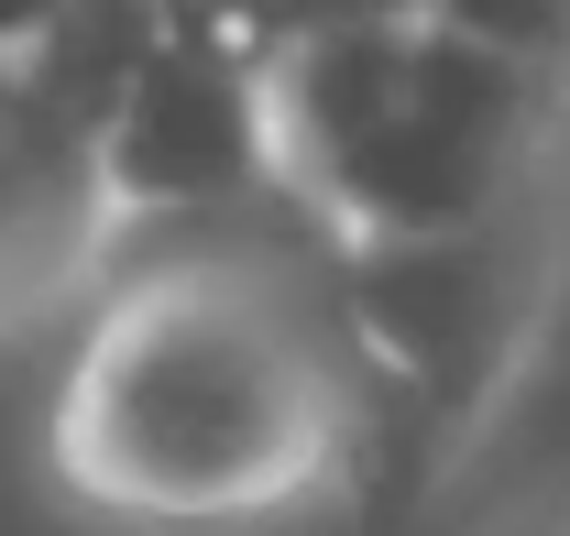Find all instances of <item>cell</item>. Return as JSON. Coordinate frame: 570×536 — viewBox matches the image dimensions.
Listing matches in <instances>:
<instances>
[{"label":"cell","instance_id":"cell-5","mask_svg":"<svg viewBox=\"0 0 570 536\" xmlns=\"http://www.w3.org/2000/svg\"><path fill=\"white\" fill-rule=\"evenodd\" d=\"M472 536H570V526H560V504H549V493H527V504H504V515H483Z\"/></svg>","mask_w":570,"mask_h":536},{"label":"cell","instance_id":"cell-6","mask_svg":"<svg viewBox=\"0 0 570 536\" xmlns=\"http://www.w3.org/2000/svg\"><path fill=\"white\" fill-rule=\"evenodd\" d=\"M56 11H67V0H0V44H33Z\"/></svg>","mask_w":570,"mask_h":536},{"label":"cell","instance_id":"cell-8","mask_svg":"<svg viewBox=\"0 0 570 536\" xmlns=\"http://www.w3.org/2000/svg\"><path fill=\"white\" fill-rule=\"evenodd\" d=\"M549 504H560V526H570V482H549Z\"/></svg>","mask_w":570,"mask_h":536},{"label":"cell","instance_id":"cell-3","mask_svg":"<svg viewBox=\"0 0 570 536\" xmlns=\"http://www.w3.org/2000/svg\"><path fill=\"white\" fill-rule=\"evenodd\" d=\"M318 252H330V307L362 361V460L406 449L417 470H439L527 384L538 339L560 318L570 176L439 241H318Z\"/></svg>","mask_w":570,"mask_h":536},{"label":"cell","instance_id":"cell-7","mask_svg":"<svg viewBox=\"0 0 570 536\" xmlns=\"http://www.w3.org/2000/svg\"><path fill=\"white\" fill-rule=\"evenodd\" d=\"M11 110H22V88H11V44H0V132H11Z\"/></svg>","mask_w":570,"mask_h":536},{"label":"cell","instance_id":"cell-2","mask_svg":"<svg viewBox=\"0 0 570 536\" xmlns=\"http://www.w3.org/2000/svg\"><path fill=\"white\" fill-rule=\"evenodd\" d=\"M275 142L318 241H439L570 176V88L406 0L275 44Z\"/></svg>","mask_w":570,"mask_h":536},{"label":"cell","instance_id":"cell-4","mask_svg":"<svg viewBox=\"0 0 570 536\" xmlns=\"http://www.w3.org/2000/svg\"><path fill=\"white\" fill-rule=\"evenodd\" d=\"M99 198L121 219H230V208L285 198V142H275V56L176 0L165 44L121 88L99 132Z\"/></svg>","mask_w":570,"mask_h":536},{"label":"cell","instance_id":"cell-1","mask_svg":"<svg viewBox=\"0 0 570 536\" xmlns=\"http://www.w3.org/2000/svg\"><path fill=\"white\" fill-rule=\"evenodd\" d=\"M45 460L88 515L230 536L307 515L362 470V361L330 252L198 241L121 274L45 405Z\"/></svg>","mask_w":570,"mask_h":536}]
</instances>
